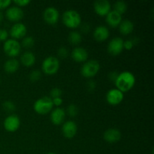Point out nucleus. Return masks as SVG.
Listing matches in <instances>:
<instances>
[{
  "label": "nucleus",
  "instance_id": "1",
  "mask_svg": "<svg viewBox=\"0 0 154 154\" xmlns=\"http://www.w3.org/2000/svg\"><path fill=\"white\" fill-rule=\"evenodd\" d=\"M135 77L129 71H123L118 74L114 84L116 87L123 93L129 91L135 84Z\"/></svg>",
  "mask_w": 154,
  "mask_h": 154
},
{
  "label": "nucleus",
  "instance_id": "2",
  "mask_svg": "<svg viewBox=\"0 0 154 154\" xmlns=\"http://www.w3.org/2000/svg\"><path fill=\"white\" fill-rule=\"evenodd\" d=\"M62 20L64 25L71 29H75L81 25V14L73 9L65 11L62 16Z\"/></svg>",
  "mask_w": 154,
  "mask_h": 154
},
{
  "label": "nucleus",
  "instance_id": "3",
  "mask_svg": "<svg viewBox=\"0 0 154 154\" xmlns=\"http://www.w3.org/2000/svg\"><path fill=\"white\" fill-rule=\"evenodd\" d=\"M54 108L52 99L50 96H43L38 99L33 105L35 111L38 114H46L52 111Z\"/></svg>",
  "mask_w": 154,
  "mask_h": 154
},
{
  "label": "nucleus",
  "instance_id": "4",
  "mask_svg": "<svg viewBox=\"0 0 154 154\" xmlns=\"http://www.w3.org/2000/svg\"><path fill=\"white\" fill-rule=\"evenodd\" d=\"M100 70V63L96 60H87L81 66V73L84 78H91L96 76Z\"/></svg>",
  "mask_w": 154,
  "mask_h": 154
},
{
  "label": "nucleus",
  "instance_id": "5",
  "mask_svg": "<svg viewBox=\"0 0 154 154\" xmlns=\"http://www.w3.org/2000/svg\"><path fill=\"white\" fill-rule=\"evenodd\" d=\"M60 63L57 57L54 56H49L46 57L42 62V69L43 72L46 75H55L60 69Z\"/></svg>",
  "mask_w": 154,
  "mask_h": 154
},
{
  "label": "nucleus",
  "instance_id": "6",
  "mask_svg": "<svg viewBox=\"0 0 154 154\" xmlns=\"http://www.w3.org/2000/svg\"><path fill=\"white\" fill-rule=\"evenodd\" d=\"M3 50L8 57L14 58L19 55L20 53L21 45L20 42L16 39L9 38L4 42Z\"/></svg>",
  "mask_w": 154,
  "mask_h": 154
},
{
  "label": "nucleus",
  "instance_id": "7",
  "mask_svg": "<svg viewBox=\"0 0 154 154\" xmlns=\"http://www.w3.org/2000/svg\"><path fill=\"white\" fill-rule=\"evenodd\" d=\"M43 18L47 23L50 25H55L60 18L59 11L54 6H49L44 11Z\"/></svg>",
  "mask_w": 154,
  "mask_h": 154
},
{
  "label": "nucleus",
  "instance_id": "8",
  "mask_svg": "<svg viewBox=\"0 0 154 154\" xmlns=\"http://www.w3.org/2000/svg\"><path fill=\"white\" fill-rule=\"evenodd\" d=\"M124 99V94L118 89L114 88L108 90L106 93V100L111 105H117Z\"/></svg>",
  "mask_w": 154,
  "mask_h": 154
},
{
  "label": "nucleus",
  "instance_id": "9",
  "mask_svg": "<svg viewBox=\"0 0 154 154\" xmlns=\"http://www.w3.org/2000/svg\"><path fill=\"white\" fill-rule=\"evenodd\" d=\"M123 42L120 37L113 38L108 45V52L112 56L119 55L123 50Z\"/></svg>",
  "mask_w": 154,
  "mask_h": 154
},
{
  "label": "nucleus",
  "instance_id": "10",
  "mask_svg": "<svg viewBox=\"0 0 154 154\" xmlns=\"http://www.w3.org/2000/svg\"><path fill=\"white\" fill-rule=\"evenodd\" d=\"M3 126H4L5 129L8 132H16L20 126V120L15 114H11L5 119Z\"/></svg>",
  "mask_w": 154,
  "mask_h": 154
},
{
  "label": "nucleus",
  "instance_id": "11",
  "mask_svg": "<svg viewBox=\"0 0 154 154\" xmlns=\"http://www.w3.org/2000/svg\"><path fill=\"white\" fill-rule=\"evenodd\" d=\"M61 129L63 136L71 139L76 135L78 132V125L72 120H68L63 123Z\"/></svg>",
  "mask_w": 154,
  "mask_h": 154
},
{
  "label": "nucleus",
  "instance_id": "12",
  "mask_svg": "<svg viewBox=\"0 0 154 154\" xmlns=\"http://www.w3.org/2000/svg\"><path fill=\"white\" fill-rule=\"evenodd\" d=\"M95 12L100 16H106L111 11V5L108 0H96L93 3Z\"/></svg>",
  "mask_w": 154,
  "mask_h": 154
},
{
  "label": "nucleus",
  "instance_id": "13",
  "mask_svg": "<svg viewBox=\"0 0 154 154\" xmlns=\"http://www.w3.org/2000/svg\"><path fill=\"white\" fill-rule=\"evenodd\" d=\"M5 16L8 20L12 22H17L23 19L24 12L22 8L18 6H11L8 8L5 11Z\"/></svg>",
  "mask_w": 154,
  "mask_h": 154
},
{
  "label": "nucleus",
  "instance_id": "14",
  "mask_svg": "<svg viewBox=\"0 0 154 154\" xmlns=\"http://www.w3.org/2000/svg\"><path fill=\"white\" fill-rule=\"evenodd\" d=\"M27 33L26 26L22 23H16L14 24L10 29V35L11 38L20 39L23 38Z\"/></svg>",
  "mask_w": 154,
  "mask_h": 154
},
{
  "label": "nucleus",
  "instance_id": "15",
  "mask_svg": "<svg viewBox=\"0 0 154 154\" xmlns=\"http://www.w3.org/2000/svg\"><path fill=\"white\" fill-rule=\"evenodd\" d=\"M66 115V113L65 110L60 108V107H57V108H54V110L51 111L50 118H51V122L54 125L58 126V125H61L64 123Z\"/></svg>",
  "mask_w": 154,
  "mask_h": 154
},
{
  "label": "nucleus",
  "instance_id": "16",
  "mask_svg": "<svg viewBox=\"0 0 154 154\" xmlns=\"http://www.w3.org/2000/svg\"><path fill=\"white\" fill-rule=\"evenodd\" d=\"M72 58L77 63H84L88 59V52L82 47H76L72 51Z\"/></svg>",
  "mask_w": 154,
  "mask_h": 154
},
{
  "label": "nucleus",
  "instance_id": "17",
  "mask_svg": "<svg viewBox=\"0 0 154 154\" xmlns=\"http://www.w3.org/2000/svg\"><path fill=\"white\" fill-rule=\"evenodd\" d=\"M103 138L105 141L108 143H116L119 141L121 138V132L119 129L115 128H111L108 129L104 132Z\"/></svg>",
  "mask_w": 154,
  "mask_h": 154
},
{
  "label": "nucleus",
  "instance_id": "18",
  "mask_svg": "<svg viewBox=\"0 0 154 154\" xmlns=\"http://www.w3.org/2000/svg\"><path fill=\"white\" fill-rule=\"evenodd\" d=\"M110 35V32L108 27L105 26L100 25L96 27L93 31V37L97 42H102L108 38Z\"/></svg>",
  "mask_w": 154,
  "mask_h": 154
},
{
  "label": "nucleus",
  "instance_id": "19",
  "mask_svg": "<svg viewBox=\"0 0 154 154\" xmlns=\"http://www.w3.org/2000/svg\"><path fill=\"white\" fill-rule=\"evenodd\" d=\"M105 20H106L107 23L110 26L117 27L119 26L120 23H121L122 15L112 10L106 15V19Z\"/></svg>",
  "mask_w": 154,
  "mask_h": 154
},
{
  "label": "nucleus",
  "instance_id": "20",
  "mask_svg": "<svg viewBox=\"0 0 154 154\" xmlns=\"http://www.w3.org/2000/svg\"><path fill=\"white\" fill-rule=\"evenodd\" d=\"M21 63L26 67H31L35 63L36 57L32 51H27L23 53L20 57Z\"/></svg>",
  "mask_w": 154,
  "mask_h": 154
},
{
  "label": "nucleus",
  "instance_id": "21",
  "mask_svg": "<svg viewBox=\"0 0 154 154\" xmlns=\"http://www.w3.org/2000/svg\"><path fill=\"white\" fill-rule=\"evenodd\" d=\"M20 67V63L17 60L11 58L8 60L4 64V69L7 73L13 74L18 70Z\"/></svg>",
  "mask_w": 154,
  "mask_h": 154
},
{
  "label": "nucleus",
  "instance_id": "22",
  "mask_svg": "<svg viewBox=\"0 0 154 154\" xmlns=\"http://www.w3.org/2000/svg\"><path fill=\"white\" fill-rule=\"evenodd\" d=\"M119 29L121 34L129 35L132 32L134 29V23L130 20H122L119 25Z\"/></svg>",
  "mask_w": 154,
  "mask_h": 154
},
{
  "label": "nucleus",
  "instance_id": "23",
  "mask_svg": "<svg viewBox=\"0 0 154 154\" xmlns=\"http://www.w3.org/2000/svg\"><path fill=\"white\" fill-rule=\"evenodd\" d=\"M68 40L72 45H79L82 41V35L81 33L78 31H72L69 34Z\"/></svg>",
  "mask_w": 154,
  "mask_h": 154
},
{
  "label": "nucleus",
  "instance_id": "24",
  "mask_svg": "<svg viewBox=\"0 0 154 154\" xmlns=\"http://www.w3.org/2000/svg\"><path fill=\"white\" fill-rule=\"evenodd\" d=\"M127 7L128 6L126 2L119 0V1H117L114 4V11L122 15L126 11Z\"/></svg>",
  "mask_w": 154,
  "mask_h": 154
},
{
  "label": "nucleus",
  "instance_id": "25",
  "mask_svg": "<svg viewBox=\"0 0 154 154\" xmlns=\"http://www.w3.org/2000/svg\"><path fill=\"white\" fill-rule=\"evenodd\" d=\"M35 45V39L34 38L32 37V36H25V37L23 38L22 40V44L20 45H22L23 48L29 49V48H31L34 46Z\"/></svg>",
  "mask_w": 154,
  "mask_h": 154
},
{
  "label": "nucleus",
  "instance_id": "26",
  "mask_svg": "<svg viewBox=\"0 0 154 154\" xmlns=\"http://www.w3.org/2000/svg\"><path fill=\"white\" fill-rule=\"evenodd\" d=\"M69 116L72 117H75L78 115V106L75 104H70L69 106L67 107V109H66V112Z\"/></svg>",
  "mask_w": 154,
  "mask_h": 154
},
{
  "label": "nucleus",
  "instance_id": "27",
  "mask_svg": "<svg viewBox=\"0 0 154 154\" xmlns=\"http://www.w3.org/2000/svg\"><path fill=\"white\" fill-rule=\"evenodd\" d=\"M3 109L7 112H13L16 110V105L12 101L7 100L5 101L2 104Z\"/></svg>",
  "mask_w": 154,
  "mask_h": 154
},
{
  "label": "nucleus",
  "instance_id": "28",
  "mask_svg": "<svg viewBox=\"0 0 154 154\" xmlns=\"http://www.w3.org/2000/svg\"><path fill=\"white\" fill-rule=\"evenodd\" d=\"M41 77H42V72L41 71L38 70V69H35L32 70L29 74V80L32 82H36V81H39L41 79Z\"/></svg>",
  "mask_w": 154,
  "mask_h": 154
},
{
  "label": "nucleus",
  "instance_id": "29",
  "mask_svg": "<svg viewBox=\"0 0 154 154\" xmlns=\"http://www.w3.org/2000/svg\"><path fill=\"white\" fill-rule=\"evenodd\" d=\"M62 94H63V91L59 87H54L50 92V97L51 99H54V98L61 97Z\"/></svg>",
  "mask_w": 154,
  "mask_h": 154
},
{
  "label": "nucleus",
  "instance_id": "30",
  "mask_svg": "<svg viewBox=\"0 0 154 154\" xmlns=\"http://www.w3.org/2000/svg\"><path fill=\"white\" fill-rule=\"evenodd\" d=\"M57 55L62 59H65L69 56V51L66 47H60L57 50Z\"/></svg>",
  "mask_w": 154,
  "mask_h": 154
},
{
  "label": "nucleus",
  "instance_id": "31",
  "mask_svg": "<svg viewBox=\"0 0 154 154\" xmlns=\"http://www.w3.org/2000/svg\"><path fill=\"white\" fill-rule=\"evenodd\" d=\"M134 46V43L132 42V39H127V40L124 41L123 42V49H126L129 51V50H132V48Z\"/></svg>",
  "mask_w": 154,
  "mask_h": 154
},
{
  "label": "nucleus",
  "instance_id": "32",
  "mask_svg": "<svg viewBox=\"0 0 154 154\" xmlns=\"http://www.w3.org/2000/svg\"><path fill=\"white\" fill-rule=\"evenodd\" d=\"M8 37V32L5 29H0V42H5Z\"/></svg>",
  "mask_w": 154,
  "mask_h": 154
},
{
  "label": "nucleus",
  "instance_id": "33",
  "mask_svg": "<svg viewBox=\"0 0 154 154\" xmlns=\"http://www.w3.org/2000/svg\"><path fill=\"white\" fill-rule=\"evenodd\" d=\"M14 2L16 4L17 6L20 8L26 6L27 5H29L31 2V1L30 0H14Z\"/></svg>",
  "mask_w": 154,
  "mask_h": 154
},
{
  "label": "nucleus",
  "instance_id": "34",
  "mask_svg": "<svg viewBox=\"0 0 154 154\" xmlns=\"http://www.w3.org/2000/svg\"><path fill=\"white\" fill-rule=\"evenodd\" d=\"M11 3V0H0V9H3L9 7Z\"/></svg>",
  "mask_w": 154,
  "mask_h": 154
},
{
  "label": "nucleus",
  "instance_id": "35",
  "mask_svg": "<svg viewBox=\"0 0 154 154\" xmlns=\"http://www.w3.org/2000/svg\"><path fill=\"white\" fill-rule=\"evenodd\" d=\"M52 101H53V104H54V105H55V106L57 107H60V105L63 104V99H62L61 97H58V98H54V99H52Z\"/></svg>",
  "mask_w": 154,
  "mask_h": 154
},
{
  "label": "nucleus",
  "instance_id": "36",
  "mask_svg": "<svg viewBox=\"0 0 154 154\" xmlns=\"http://www.w3.org/2000/svg\"><path fill=\"white\" fill-rule=\"evenodd\" d=\"M117 75H118V73L117 72H110L109 75H108V78H109L110 81H115L116 78H117Z\"/></svg>",
  "mask_w": 154,
  "mask_h": 154
},
{
  "label": "nucleus",
  "instance_id": "37",
  "mask_svg": "<svg viewBox=\"0 0 154 154\" xmlns=\"http://www.w3.org/2000/svg\"><path fill=\"white\" fill-rule=\"evenodd\" d=\"M96 82L93 81H90L88 83H87V87H88V89L90 90H93L96 88Z\"/></svg>",
  "mask_w": 154,
  "mask_h": 154
},
{
  "label": "nucleus",
  "instance_id": "38",
  "mask_svg": "<svg viewBox=\"0 0 154 154\" xmlns=\"http://www.w3.org/2000/svg\"><path fill=\"white\" fill-rule=\"evenodd\" d=\"M81 29H82L83 30H86V32L89 31V29H90V27H89V25L87 24V27H85V25H82V27H81Z\"/></svg>",
  "mask_w": 154,
  "mask_h": 154
},
{
  "label": "nucleus",
  "instance_id": "39",
  "mask_svg": "<svg viewBox=\"0 0 154 154\" xmlns=\"http://www.w3.org/2000/svg\"><path fill=\"white\" fill-rule=\"evenodd\" d=\"M2 20H3V14L0 11V23H1Z\"/></svg>",
  "mask_w": 154,
  "mask_h": 154
},
{
  "label": "nucleus",
  "instance_id": "40",
  "mask_svg": "<svg viewBox=\"0 0 154 154\" xmlns=\"http://www.w3.org/2000/svg\"><path fill=\"white\" fill-rule=\"evenodd\" d=\"M48 154H56V153H48Z\"/></svg>",
  "mask_w": 154,
  "mask_h": 154
},
{
  "label": "nucleus",
  "instance_id": "41",
  "mask_svg": "<svg viewBox=\"0 0 154 154\" xmlns=\"http://www.w3.org/2000/svg\"><path fill=\"white\" fill-rule=\"evenodd\" d=\"M0 83H1V80H0Z\"/></svg>",
  "mask_w": 154,
  "mask_h": 154
}]
</instances>
